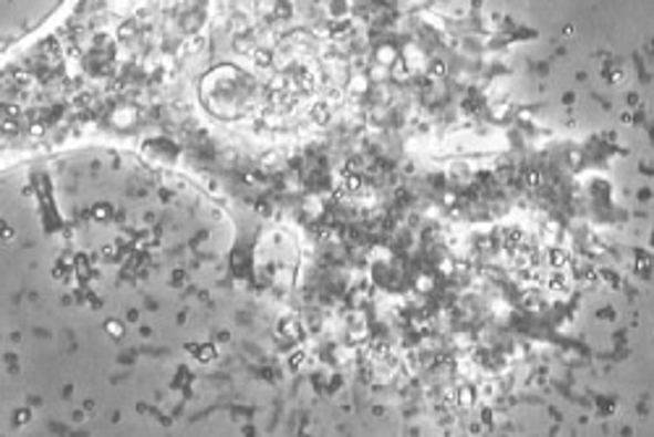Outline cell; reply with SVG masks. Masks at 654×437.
Instances as JSON below:
<instances>
[{
  "label": "cell",
  "instance_id": "6da1fadb",
  "mask_svg": "<svg viewBox=\"0 0 654 437\" xmlns=\"http://www.w3.org/2000/svg\"><path fill=\"white\" fill-rule=\"evenodd\" d=\"M550 262L556 264V268H563V264H571V257H568V252H563V249H556L550 257Z\"/></svg>",
  "mask_w": 654,
  "mask_h": 437
}]
</instances>
